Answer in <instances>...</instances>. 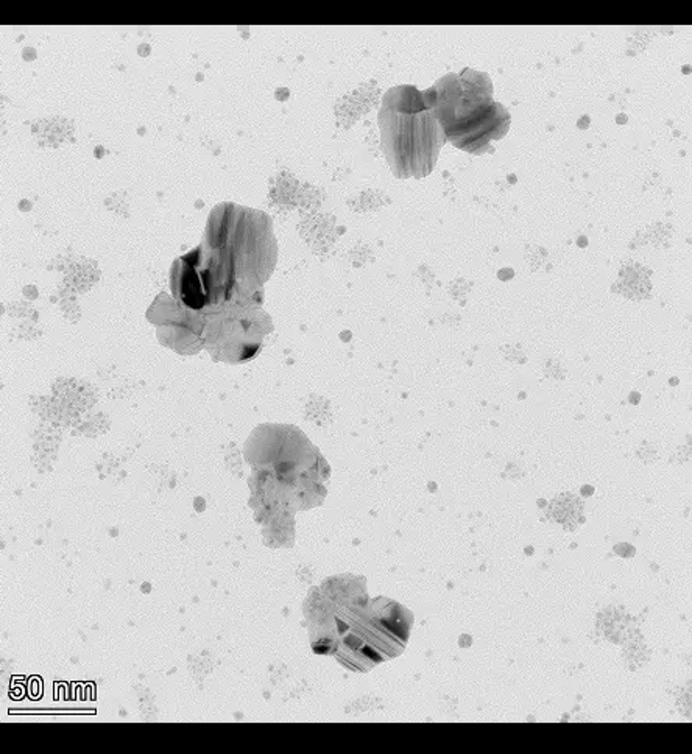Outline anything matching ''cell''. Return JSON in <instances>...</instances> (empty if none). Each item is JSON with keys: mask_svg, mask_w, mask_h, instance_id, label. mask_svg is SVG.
<instances>
[{"mask_svg": "<svg viewBox=\"0 0 692 754\" xmlns=\"http://www.w3.org/2000/svg\"><path fill=\"white\" fill-rule=\"evenodd\" d=\"M546 515L564 530H576L585 522L582 499L572 493H562L549 502Z\"/></svg>", "mask_w": 692, "mask_h": 754, "instance_id": "cell-1", "label": "cell"}, {"mask_svg": "<svg viewBox=\"0 0 692 754\" xmlns=\"http://www.w3.org/2000/svg\"><path fill=\"white\" fill-rule=\"evenodd\" d=\"M619 288H621V294L630 300L649 298L652 292L649 270L635 262L624 265L619 273Z\"/></svg>", "mask_w": 692, "mask_h": 754, "instance_id": "cell-2", "label": "cell"}, {"mask_svg": "<svg viewBox=\"0 0 692 754\" xmlns=\"http://www.w3.org/2000/svg\"><path fill=\"white\" fill-rule=\"evenodd\" d=\"M178 292H181V300L184 301V304H188L192 309H200L204 304L202 286L196 271L189 265L184 267L179 284H178Z\"/></svg>", "mask_w": 692, "mask_h": 754, "instance_id": "cell-3", "label": "cell"}]
</instances>
